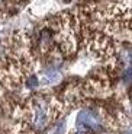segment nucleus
I'll return each instance as SVG.
<instances>
[{
    "mask_svg": "<svg viewBox=\"0 0 132 134\" xmlns=\"http://www.w3.org/2000/svg\"><path fill=\"white\" fill-rule=\"evenodd\" d=\"M79 18L64 12L44 24L38 35L37 50L42 57H70L79 45Z\"/></svg>",
    "mask_w": 132,
    "mask_h": 134,
    "instance_id": "nucleus-1",
    "label": "nucleus"
},
{
    "mask_svg": "<svg viewBox=\"0 0 132 134\" xmlns=\"http://www.w3.org/2000/svg\"><path fill=\"white\" fill-rule=\"evenodd\" d=\"M63 104L54 96L33 95L16 109L19 134H38L58 118Z\"/></svg>",
    "mask_w": 132,
    "mask_h": 134,
    "instance_id": "nucleus-2",
    "label": "nucleus"
},
{
    "mask_svg": "<svg viewBox=\"0 0 132 134\" xmlns=\"http://www.w3.org/2000/svg\"><path fill=\"white\" fill-rule=\"evenodd\" d=\"M105 124V117L102 112L94 109H83L77 115L76 125L79 130H84L89 133H97L103 130Z\"/></svg>",
    "mask_w": 132,
    "mask_h": 134,
    "instance_id": "nucleus-3",
    "label": "nucleus"
}]
</instances>
